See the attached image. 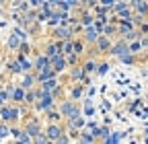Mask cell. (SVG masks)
Returning a JSON list of instances; mask_svg holds the SVG:
<instances>
[{"mask_svg": "<svg viewBox=\"0 0 148 144\" xmlns=\"http://www.w3.org/2000/svg\"><path fill=\"white\" fill-rule=\"evenodd\" d=\"M21 111H23V105L6 103L2 109H0V121H2V123H8V125H16L18 119H21Z\"/></svg>", "mask_w": 148, "mask_h": 144, "instance_id": "6da1fadb", "label": "cell"}, {"mask_svg": "<svg viewBox=\"0 0 148 144\" xmlns=\"http://www.w3.org/2000/svg\"><path fill=\"white\" fill-rule=\"evenodd\" d=\"M56 107H58V101L53 99V95L51 93H45V91L39 88V97H37V103L33 107V111L35 113H45L49 109H56Z\"/></svg>", "mask_w": 148, "mask_h": 144, "instance_id": "7a4b0ae2", "label": "cell"}, {"mask_svg": "<svg viewBox=\"0 0 148 144\" xmlns=\"http://www.w3.org/2000/svg\"><path fill=\"white\" fill-rule=\"evenodd\" d=\"M58 111L66 121V119H72L74 115H80V105L76 101H72V99H62L58 103Z\"/></svg>", "mask_w": 148, "mask_h": 144, "instance_id": "3957f363", "label": "cell"}, {"mask_svg": "<svg viewBox=\"0 0 148 144\" xmlns=\"http://www.w3.org/2000/svg\"><path fill=\"white\" fill-rule=\"evenodd\" d=\"M103 35V25H92V27H88V29H84L82 31V35H80V39L86 43V47H90V45H95L97 43V39Z\"/></svg>", "mask_w": 148, "mask_h": 144, "instance_id": "277c9868", "label": "cell"}, {"mask_svg": "<svg viewBox=\"0 0 148 144\" xmlns=\"http://www.w3.org/2000/svg\"><path fill=\"white\" fill-rule=\"evenodd\" d=\"M51 39L53 41H72V39H76V33L66 25H60L51 31Z\"/></svg>", "mask_w": 148, "mask_h": 144, "instance_id": "5b68a950", "label": "cell"}, {"mask_svg": "<svg viewBox=\"0 0 148 144\" xmlns=\"http://www.w3.org/2000/svg\"><path fill=\"white\" fill-rule=\"evenodd\" d=\"M43 134H45L47 140L56 142L62 134H66V128H64V123H47L45 128H43Z\"/></svg>", "mask_w": 148, "mask_h": 144, "instance_id": "8992f818", "label": "cell"}, {"mask_svg": "<svg viewBox=\"0 0 148 144\" xmlns=\"http://www.w3.org/2000/svg\"><path fill=\"white\" fill-rule=\"evenodd\" d=\"M84 125H86V119H84L82 113L80 115H74L72 119H66L64 121L66 132H80V130H84Z\"/></svg>", "mask_w": 148, "mask_h": 144, "instance_id": "52a82bcc", "label": "cell"}, {"mask_svg": "<svg viewBox=\"0 0 148 144\" xmlns=\"http://www.w3.org/2000/svg\"><path fill=\"white\" fill-rule=\"evenodd\" d=\"M23 130L29 134V138L33 140L35 136H39V134H43V125H41V121L37 119V117H31L29 121H25V125H23Z\"/></svg>", "mask_w": 148, "mask_h": 144, "instance_id": "ba28073f", "label": "cell"}, {"mask_svg": "<svg viewBox=\"0 0 148 144\" xmlns=\"http://www.w3.org/2000/svg\"><path fill=\"white\" fill-rule=\"evenodd\" d=\"M92 47L97 49V56H109L111 47H113V39H109V37H105V35H101Z\"/></svg>", "mask_w": 148, "mask_h": 144, "instance_id": "9c48e42d", "label": "cell"}, {"mask_svg": "<svg viewBox=\"0 0 148 144\" xmlns=\"http://www.w3.org/2000/svg\"><path fill=\"white\" fill-rule=\"evenodd\" d=\"M62 43L64 41H47L45 43V47H43V56L45 58H49V60H53L56 56H60V53H62Z\"/></svg>", "mask_w": 148, "mask_h": 144, "instance_id": "30bf717a", "label": "cell"}, {"mask_svg": "<svg viewBox=\"0 0 148 144\" xmlns=\"http://www.w3.org/2000/svg\"><path fill=\"white\" fill-rule=\"evenodd\" d=\"M68 78H70V84L72 82H84L88 76H86V72H84V68H82V64L80 66H74V68H70L68 70Z\"/></svg>", "mask_w": 148, "mask_h": 144, "instance_id": "8fae6325", "label": "cell"}, {"mask_svg": "<svg viewBox=\"0 0 148 144\" xmlns=\"http://www.w3.org/2000/svg\"><path fill=\"white\" fill-rule=\"evenodd\" d=\"M130 8L134 10V14H138V16H142V19L148 21V2L146 0H132V2H130Z\"/></svg>", "mask_w": 148, "mask_h": 144, "instance_id": "7c38bea8", "label": "cell"}, {"mask_svg": "<svg viewBox=\"0 0 148 144\" xmlns=\"http://www.w3.org/2000/svg\"><path fill=\"white\" fill-rule=\"evenodd\" d=\"M125 53H130L127 51V41H123V39H115L113 41V47H111V51H109V56H113V58H123Z\"/></svg>", "mask_w": 148, "mask_h": 144, "instance_id": "4fadbf2b", "label": "cell"}, {"mask_svg": "<svg viewBox=\"0 0 148 144\" xmlns=\"http://www.w3.org/2000/svg\"><path fill=\"white\" fill-rule=\"evenodd\" d=\"M84 97V84H80V82H72L70 86H68V97L66 99H72V101H80Z\"/></svg>", "mask_w": 148, "mask_h": 144, "instance_id": "5bb4252c", "label": "cell"}, {"mask_svg": "<svg viewBox=\"0 0 148 144\" xmlns=\"http://www.w3.org/2000/svg\"><path fill=\"white\" fill-rule=\"evenodd\" d=\"M78 25L82 27V29H88V27H92L95 25V12L92 10H80L78 12Z\"/></svg>", "mask_w": 148, "mask_h": 144, "instance_id": "9a60e30c", "label": "cell"}, {"mask_svg": "<svg viewBox=\"0 0 148 144\" xmlns=\"http://www.w3.org/2000/svg\"><path fill=\"white\" fill-rule=\"evenodd\" d=\"M47 68H51V60L45 58L43 53H39V56L33 60V72L37 74V72H43V70H47Z\"/></svg>", "mask_w": 148, "mask_h": 144, "instance_id": "2e32d148", "label": "cell"}, {"mask_svg": "<svg viewBox=\"0 0 148 144\" xmlns=\"http://www.w3.org/2000/svg\"><path fill=\"white\" fill-rule=\"evenodd\" d=\"M18 86L25 88V91H33V88H37V76H35V72L23 74V80L18 82Z\"/></svg>", "mask_w": 148, "mask_h": 144, "instance_id": "e0dca14e", "label": "cell"}, {"mask_svg": "<svg viewBox=\"0 0 148 144\" xmlns=\"http://www.w3.org/2000/svg\"><path fill=\"white\" fill-rule=\"evenodd\" d=\"M51 68H53V72L56 74H62V72H68V62H66V56H56L53 60H51Z\"/></svg>", "mask_w": 148, "mask_h": 144, "instance_id": "ac0fdd59", "label": "cell"}, {"mask_svg": "<svg viewBox=\"0 0 148 144\" xmlns=\"http://www.w3.org/2000/svg\"><path fill=\"white\" fill-rule=\"evenodd\" d=\"M25 88H21L18 84H14V88H12V95H10V103L12 105H23L25 103Z\"/></svg>", "mask_w": 148, "mask_h": 144, "instance_id": "d6986e66", "label": "cell"}, {"mask_svg": "<svg viewBox=\"0 0 148 144\" xmlns=\"http://www.w3.org/2000/svg\"><path fill=\"white\" fill-rule=\"evenodd\" d=\"M82 68H84V72H86V76L97 74V70H99V60H97V58H86V60L82 62Z\"/></svg>", "mask_w": 148, "mask_h": 144, "instance_id": "ffe728a7", "label": "cell"}, {"mask_svg": "<svg viewBox=\"0 0 148 144\" xmlns=\"http://www.w3.org/2000/svg\"><path fill=\"white\" fill-rule=\"evenodd\" d=\"M37 97H39V86L37 88H33V91H27L25 93V107H29V109H33L35 107V103H37Z\"/></svg>", "mask_w": 148, "mask_h": 144, "instance_id": "44dd1931", "label": "cell"}, {"mask_svg": "<svg viewBox=\"0 0 148 144\" xmlns=\"http://www.w3.org/2000/svg\"><path fill=\"white\" fill-rule=\"evenodd\" d=\"M16 62L21 64V70H23V74H29V72H33V60H29L27 56L18 53V56H16Z\"/></svg>", "mask_w": 148, "mask_h": 144, "instance_id": "7402d4cb", "label": "cell"}, {"mask_svg": "<svg viewBox=\"0 0 148 144\" xmlns=\"http://www.w3.org/2000/svg\"><path fill=\"white\" fill-rule=\"evenodd\" d=\"M37 86H39L41 82H45V80H51V78H58V74L53 72V68H47V70H43V72H37Z\"/></svg>", "mask_w": 148, "mask_h": 144, "instance_id": "603a6c76", "label": "cell"}, {"mask_svg": "<svg viewBox=\"0 0 148 144\" xmlns=\"http://www.w3.org/2000/svg\"><path fill=\"white\" fill-rule=\"evenodd\" d=\"M45 119H47V123H64V117L60 115L58 107H56V109H49V111H45Z\"/></svg>", "mask_w": 148, "mask_h": 144, "instance_id": "cb8c5ba5", "label": "cell"}, {"mask_svg": "<svg viewBox=\"0 0 148 144\" xmlns=\"http://www.w3.org/2000/svg\"><path fill=\"white\" fill-rule=\"evenodd\" d=\"M60 84H62V82H60V78H51V80L41 82V84H39V88H41V91H45V93H53Z\"/></svg>", "mask_w": 148, "mask_h": 144, "instance_id": "d4e9b609", "label": "cell"}, {"mask_svg": "<svg viewBox=\"0 0 148 144\" xmlns=\"http://www.w3.org/2000/svg\"><path fill=\"white\" fill-rule=\"evenodd\" d=\"M72 49H74V53H76V56H84V51H86V43L78 37V39H72Z\"/></svg>", "mask_w": 148, "mask_h": 144, "instance_id": "484cf974", "label": "cell"}, {"mask_svg": "<svg viewBox=\"0 0 148 144\" xmlns=\"http://www.w3.org/2000/svg\"><path fill=\"white\" fill-rule=\"evenodd\" d=\"M103 35L105 37H109V39H117V25H113V23H109V25H105L103 27Z\"/></svg>", "mask_w": 148, "mask_h": 144, "instance_id": "4316f807", "label": "cell"}, {"mask_svg": "<svg viewBox=\"0 0 148 144\" xmlns=\"http://www.w3.org/2000/svg\"><path fill=\"white\" fill-rule=\"evenodd\" d=\"M140 60H142V58H138V56H132V53H125L123 58H119V62H121V64H125V66H136Z\"/></svg>", "mask_w": 148, "mask_h": 144, "instance_id": "83f0119b", "label": "cell"}, {"mask_svg": "<svg viewBox=\"0 0 148 144\" xmlns=\"http://www.w3.org/2000/svg\"><path fill=\"white\" fill-rule=\"evenodd\" d=\"M78 140H84V142H88V144H95V134H92L90 130H80V136H78Z\"/></svg>", "mask_w": 148, "mask_h": 144, "instance_id": "f1b7e54d", "label": "cell"}, {"mask_svg": "<svg viewBox=\"0 0 148 144\" xmlns=\"http://www.w3.org/2000/svg\"><path fill=\"white\" fill-rule=\"evenodd\" d=\"M6 70L10 72V74H23V70H21V64H18L16 60H10L6 64Z\"/></svg>", "mask_w": 148, "mask_h": 144, "instance_id": "f546056e", "label": "cell"}, {"mask_svg": "<svg viewBox=\"0 0 148 144\" xmlns=\"http://www.w3.org/2000/svg\"><path fill=\"white\" fill-rule=\"evenodd\" d=\"M66 62H68V70L74 68V66H80V56H76V53H70V56H66Z\"/></svg>", "mask_w": 148, "mask_h": 144, "instance_id": "4dcf8cb0", "label": "cell"}, {"mask_svg": "<svg viewBox=\"0 0 148 144\" xmlns=\"http://www.w3.org/2000/svg\"><path fill=\"white\" fill-rule=\"evenodd\" d=\"M109 138H111V130L107 128V125H103V128L97 130V140H103V142H105V140H109Z\"/></svg>", "mask_w": 148, "mask_h": 144, "instance_id": "1f68e13d", "label": "cell"}, {"mask_svg": "<svg viewBox=\"0 0 148 144\" xmlns=\"http://www.w3.org/2000/svg\"><path fill=\"white\" fill-rule=\"evenodd\" d=\"M130 8V2H115V6H113V16H117V14H121L123 10H127Z\"/></svg>", "mask_w": 148, "mask_h": 144, "instance_id": "d6a6232c", "label": "cell"}, {"mask_svg": "<svg viewBox=\"0 0 148 144\" xmlns=\"http://www.w3.org/2000/svg\"><path fill=\"white\" fill-rule=\"evenodd\" d=\"M21 43H23V41H21V39H18V37H16V35H14V33L10 35V37H8V41H6V45H8L10 49H18V47H21Z\"/></svg>", "mask_w": 148, "mask_h": 144, "instance_id": "836d02e7", "label": "cell"}, {"mask_svg": "<svg viewBox=\"0 0 148 144\" xmlns=\"http://www.w3.org/2000/svg\"><path fill=\"white\" fill-rule=\"evenodd\" d=\"M10 134V125L8 123H2V121H0V140H2V138H6Z\"/></svg>", "mask_w": 148, "mask_h": 144, "instance_id": "e575fe53", "label": "cell"}, {"mask_svg": "<svg viewBox=\"0 0 148 144\" xmlns=\"http://www.w3.org/2000/svg\"><path fill=\"white\" fill-rule=\"evenodd\" d=\"M12 33H14V35H16V37H18V39H21L23 43L27 41V31H25V29H21V27H16V29H14Z\"/></svg>", "mask_w": 148, "mask_h": 144, "instance_id": "d590c367", "label": "cell"}, {"mask_svg": "<svg viewBox=\"0 0 148 144\" xmlns=\"http://www.w3.org/2000/svg\"><path fill=\"white\" fill-rule=\"evenodd\" d=\"M119 138H121V134L113 132V134H111V138H109V140H105L103 144H119Z\"/></svg>", "mask_w": 148, "mask_h": 144, "instance_id": "8d00e7d4", "label": "cell"}, {"mask_svg": "<svg viewBox=\"0 0 148 144\" xmlns=\"http://www.w3.org/2000/svg\"><path fill=\"white\" fill-rule=\"evenodd\" d=\"M64 91H66V88H64V86L60 84V86H58V88H56V91L51 93V95H53V99H56V101H62L60 97H64Z\"/></svg>", "mask_w": 148, "mask_h": 144, "instance_id": "74e56055", "label": "cell"}, {"mask_svg": "<svg viewBox=\"0 0 148 144\" xmlns=\"http://www.w3.org/2000/svg\"><path fill=\"white\" fill-rule=\"evenodd\" d=\"M107 70H109V64H107V62H99V70H97V74H99V76H103Z\"/></svg>", "mask_w": 148, "mask_h": 144, "instance_id": "f35d334b", "label": "cell"}, {"mask_svg": "<svg viewBox=\"0 0 148 144\" xmlns=\"http://www.w3.org/2000/svg\"><path fill=\"white\" fill-rule=\"evenodd\" d=\"M31 142L33 144H47V138H45V134H39V136H35Z\"/></svg>", "mask_w": 148, "mask_h": 144, "instance_id": "ab89813d", "label": "cell"}, {"mask_svg": "<svg viewBox=\"0 0 148 144\" xmlns=\"http://www.w3.org/2000/svg\"><path fill=\"white\" fill-rule=\"evenodd\" d=\"M138 31H140V35H142V37H148V21H144V23L138 27Z\"/></svg>", "mask_w": 148, "mask_h": 144, "instance_id": "60d3db41", "label": "cell"}, {"mask_svg": "<svg viewBox=\"0 0 148 144\" xmlns=\"http://www.w3.org/2000/svg\"><path fill=\"white\" fill-rule=\"evenodd\" d=\"M18 51H21V53H23V56H27V53L31 51V47H29V43H27V41H25V43H21V47H18Z\"/></svg>", "mask_w": 148, "mask_h": 144, "instance_id": "b9f144b4", "label": "cell"}, {"mask_svg": "<svg viewBox=\"0 0 148 144\" xmlns=\"http://www.w3.org/2000/svg\"><path fill=\"white\" fill-rule=\"evenodd\" d=\"M140 43H142V49H144V53H148V37H142V39H140Z\"/></svg>", "mask_w": 148, "mask_h": 144, "instance_id": "7bdbcfd3", "label": "cell"}, {"mask_svg": "<svg viewBox=\"0 0 148 144\" xmlns=\"http://www.w3.org/2000/svg\"><path fill=\"white\" fill-rule=\"evenodd\" d=\"M84 113L86 115H92V105H90V101L86 99V107H84Z\"/></svg>", "mask_w": 148, "mask_h": 144, "instance_id": "ee69618b", "label": "cell"}, {"mask_svg": "<svg viewBox=\"0 0 148 144\" xmlns=\"http://www.w3.org/2000/svg\"><path fill=\"white\" fill-rule=\"evenodd\" d=\"M142 60H144V64L148 66V53H144V56H142Z\"/></svg>", "mask_w": 148, "mask_h": 144, "instance_id": "f6af8a7d", "label": "cell"}, {"mask_svg": "<svg viewBox=\"0 0 148 144\" xmlns=\"http://www.w3.org/2000/svg\"><path fill=\"white\" fill-rule=\"evenodd\" d=\"M72 144H88V142H84V140H76V142H72Z\"/></svg>", "mask_w": 148, "mask_h": 144, "instance_id": "bcb514c9", "label": "cell"}, {"mask_svg": "<svg viewBox=\"0 0 148 144\" xmlns=\"http://www.w3.org/2000/svg\"><path fill=\"white\" fill-rule=\"evenodd\" d=\"M146 103H148V95H146Z\"/></svg>", "mask_w": 148, "mask_h": 144, "instance_id": "7dc6e473", "label": "cell"}, {"mask_svg": "<svg viewBox=\"0 0 148 144\" xmlns=\"http://www.w3.org/2000/svg\"><path fill=\"white\" fill-rule=\"evenodd\" d=\"M29 144H33V142H29Z\"/></svg>", "mask_w": 148, "mask_h": 144, "instance_id": "c3c4849f", "label": "cell"}]
</instances>
